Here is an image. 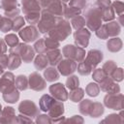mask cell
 Instances as JSON below:
<instances>
[{"instance_id": "1", "label": "cell", "mask_w": 124, "mask_h": 124, "mask_svg": "<svg viewBox=\"0 0 124 124\" xmlns=\"http://www.w3.org/2000/svg\"><path fill=\"white\" fill-rule=\"evenodd\" d=\"M83 17L85 18V25L90 31L95 32L102 25L103 20H102L101 11L95 6L90 7L87 10H85L83 14Z\"/></svg>"}, {"instance_id": "2", "label": "cell", "mask_w": 124, "mask_h": 124, "mask_svg": "<svg viewBox=\"0 0 124 124\" xmlns=\"http://www.w3.org/2000/svg\"><path fill=\"white\" fill-rule=\"evenodd\" d=\"M63 17L62 16H55L49 12H47L46 9H43L41 13V17L38 22V30L42 34H47L54 26L55 24L60 21Z\"/></svg>"}, {"instance_id": "3", "label": "cell", "mask_w": 124, "mask_h": 124, "mask_svg": "<svg viewBox=\"0 0 124 124\" xmlns=\"http://www.w3.org/2000/svg\"><path fill=\"white\" fill-rule=\"evenodd\" d=\"M71 33H72L71 23L67 19H63L62 18L47 33V36L57 40L58 42H61V41H65L70 36Z\"/></svg>"}, {"instance_id": "4", "label": "cell", "mask_w": 124, "mask_h": 124, "mask_svg": "<svg viewBox=\"0 0 124 124\" xmlns=\"http://www.w3.org/2000/svg\"><path fill=\"white\" fill-rule=\"evenodd\" d=\"M9 53L19 55L21 60L24 63H30L35 57L34 48L31 46H29L27 44H24V43H18L16 46H15L13 47H10Z\"/></svg>"}, {"instance_id": "5", "label": "cell", "mask_w": 124, "mask_h": 124, "mask_svg": "<svg viewBox=\"0 0 124 124\" xmlns=\"http://www.w3.org/2000/svg\"><path fill=\"white\" fill-rule=\"evenodd\" d=\"M62 54L65 58L72 59L76 62H81L85 58V50L82 47L74 45H66L62 48Z\"/></svg>"}, {"instance_id": "6", "label": "cell", "mask_w": 124, "mask_h": 124, "mask_svg": "<svg viewBox=\"0 0 124 124\" xmlns=\"http://www.w3.org/2000/svg\"><path fill=\"white\" fill-rule=\"evenodd\" d=\"M0 9L3 10L5 16L9 18H15L20 13L17 0H1Z\"/></svg>"}, {"instance_id": "7", "label": "cell", "mask_w": 124, "mask_h": 124, "mask_svg": "<svg viewBox=\"0 0 124 124\" xmlns=\"http://www.w3.org/2000/svg\"><path fill=\"white\" fill-rule=\"evenodd\" d=\"M64 112H65V109H64L63 102L55 100L51 108L48 109L47 115L51 119V123H58V122L64 121V116H63Z\"/></svg>"}, {"instance_id": "8", "label": "cell", "mask_w": 124, "mask_h": 124, "mask_svg": "<svg viewBox=\"0 0 124 124\" xmlns=\"http://www.w3.org/2000/svg\"><path fill=\"white\" fill-rule=\"evenodd\" d=\"M104 104L110 109L120 110L123 108V95L120 92L116 94L108 93L104 98Z\"/></svg>"}, {"instance_id": "9", "label": "cell", "mask_w": 124, "mask_h": 124, "mask_svg": "<svg viewBox=\"0 0 124 124\" xmlns=\"http://www.w3.org/2000/svg\"><path fill=\"white\" fill-rule=\"evenodd\" d=\"M46 87V80L38 72H33L28 77V88L40 92Z\"/></svg>"}, {"instance_id": "10", "label": "cell", "mask_w": 124, "mask_h": 124, "mask_svg": "<svg viewBox=\"0 0 124 124\" xmlns=\"http://www.w3.org/2000/svg\"><path fill=\"white\" fill-rule=\"evenodd\" d=\"M18 111L21 114H24L30 118L36 117L40 113V108L37 107V105L30 101V100H24L18 105Z\"/></svg>"}, {"instance_id": "11", "label": "cell", "mask_w": 124, "mask_h": 124, "mask_svg": "<svg viewBox=\"0 0 124 124\" xmlns=\"http://www.w3.org/2000/svg\"><path fill=\"white\" fill-rule=\"evenodd\" d=\"M39 35H40V32L38 28H36L34 25L25 26L18 31V36L24 43L35 42L36 40L39 39Z\"/></svg>"}, {"instance_id": "12", "label": "cell", "mask_w": 124, "mask_h": 124, "mask_svg": "<svg viewBox=\"0 0 124 124\" xmlns=\"http://www.w3.org/2000/svg\"><path fill=\"white\" fill-rule=\"evenodd\" d=\"M15 79L16 77L12 72H4L0 78V92L4 94L16 88L15 85Z\"/></svg>"}, {"instance_id": "13", "label": "cell", "mask_w": 124, "mask_h": 124, "mask_svg": "<svg viewBox=\"0 0 124 124\" xmlns=\"http://www.w3.org/2000/svg\"><path fill=\"white\" fill-rule=\"evenodd\" d=\"M50 95L57 101L65 102L68 100V92L66 89V86L60 82L53 83L48 88Z\"/></svg>"}, {"instance_id": "14", "label": "cell", "mask_w": 124, "mask_h": 124, "mask_svg": "<svg viewBox=\"0 0 124 124\" xmlns=\"http://www.w3.org/2000/svg\"><path fill=\"white\" fill-rule=\"evenodd\" d=\"M77 62L66 58V59H62L58 65H57V70L59 72V74H61L64 77H68L72 74H74L77 71Z\"/></svg>"}, {"instance_id": "15", "label": "cell", "mask_w": 124, "mask_h": 124, "mask_svg": "<svg viewBox=\"0 0 124 124\" xmlns=\"http://www.w3.org/2000/svg\"><path fill=\"white\" fill-rule=\"evenodd\" d=\"M90 36H91V33L87 28L83 27L81 29L76 30V32L74 33V40H75L76 46L82 48L88 46Z\"/></svg>"}, {"instance_id": "16", "label": "cell", "mask_w": 124, "mask_h": 124, "mask_svg": "<svg viewBox=\"0 0 124 124\" xmlns=\"http://www.w3.org/2000/svg\"><path fill=\"white\" fill-rule=\"evenodd\" d=\"M104 58V54L102 51L98 50V49H90L86 55H85V58L83 59L93 70L97 67V65L102 62Z\"/></svg>"}, {"instance_id": "17", "label": "cell", "mask_w": 124, "mask_h": 124, "mask_svg": "<svg viewBox=\"0 0 124 124\" xmlns=\"http://www.w3.org/2000/svg\"><path fill=\"white\" fill-rule=\"evenodd\" d=\"M0 123H17V116L16 115V110L14 108L5 107L2 108Z\"/></svg>"}, {"instance_id": "18", "label": "cell", "mask_w": 124, "mask_h": 124, "mask_svg": "<svg viewBox=\"0 0 124 124\" xmlns=\"http://www.w3.org/2000/svg\"><path fill=\"white\" fill-rule=\"evenodd\" d=\"M66 7H67L66 3H64L60 0H55L46 10L47 12H49L50 14H52L53 16H63Z\"/></svg>"}, {"instance_id": "19", "label": "cell", "mask_w": 124, "mask_h": 124, "mask_svg": "<svg viewBox=\"0 0 124 124\" xmlns=\"http://www.w3.org/2000/svg\"><path fill=\"white\" fill-rule=\"evenodd\" d=\"M21 6L24 15L33 12H41L42 10L38 0H21Z\"/></svg>"}, {"instance_id": "20", "label": "cell", "mask_w": 124, "mask_h": 124, "mask_svg": "<svg viewBox=\"0 0 124 124\" xmlns=\"http://www.w3.org/2000/svg\"><path fill=\"white\" fill-rule=\"evenodd\" d=\"M46 58L48 60V64L50 66H57L58 63L62 60V51L59 49V48H55V49H52V50H48L46 52Z\"/></svg>"}, {"instance_id": "21", "label": "cell", "mask_w": 124, "mask_h": 124, "mask_svg": "<svg viewBox=\"0 0 124 124\" xmlns=\"http://www.w3.org/2000/svg\"><path fill=\"white\" fill-rule=\"evenodd\" d=\"M55 102V99L51 96V95H48V94H45L43 95L41 98H40V102H39V107H40V109L42 111H45V112H47L48 109L51 108L52 104Z\"/></svg>"}, {"instance_id": "22", "label": "cell", "mask_w": 124, "mask_h": 124, "mask_svg": "<svg viewBox=\"0 0 124 124\" xmlns=\"http://www.w3.org/2000/svg\"><path fill=\"white\" fill-rule=\"evenodd\" d=\"M44 77H45V79L48 82H53V81H56L59 79V72L58 70L53 67V66H50V67H46L45 70H44Z\"/></svg>"}, {"instance_id": "23", "label": "cell", "mask_w": 124, "mask_h": 124, "mask_svg": "<svg viewBox=\"0 0 124 124\" xmlns=\"http://www.w3.org/2000/svg\"><path fill=\"white\" fill-rule=\"evenodd\" d=\"M106 27L108 34V38L116 37L121 31V25L118 24L117 21H108V23H106Z\"/></svg>"}, {"instance_id": "24", "label": "cell", "mask_w": 124, "mask_h": 124, "mask_svg": "<svg viewBox=\"0 0 124 124\" xmlns=\"http://www.w3.org/2000/svg\"><path fill=\"white\" fill-rule=\"evenodd\" d=\"M107 48L110 52H117L122 48V41L117 37H112L108 39L107 43Z\"/></svg>"}, {"instance_id": "25", "label": "cell", "mask_w": 124, "mask_h": 124, "mask_svg": "<svg viewBox=\"0 0 124 124\" xmlns=\"http://www.w3.org/2000/svg\"><path fill=\"white\" fill-rule=\"evenodd\" d=\"M83 97H84V90L80 87L72 89L68 94V99H70V101H72L73 103H79L83 99Z\"/></svg>"}, {"instance_id": "26", "label": "cell", "mask_w": 124, "mask_h": 124, "mask_svg": "<svg viewBox=\"0 0 124 124\" xmlns=\"http://www.w3.org/2000/svg\"><path fill=\"white\" fill-rule=\"evenodd\" d=\"M48 65V60L46 58V53L45 54H39L38 56H36L35 60H34V66L38 71H42L45 70Z\"/></svg>"}, {"instance_id": "27", "label": "cell", "mask_w": 124, "mask_h": 124, "mask_svg": "<svg viewBox=\"0 0 124 124\" xmlns=\"http://www.w3.org/2000/svg\"><path fill=\"white\" fill-rule=\"evenodd\" d=\"M3 99L6 103H9V104L16 103L19 99V90L17 88H15L14 90H12L8 93H4L3 94Z\"/></svg>"}, {"instance_id": "28", "label": "cell", "mask_w": 124, "mask_h": 124, "mask_svg": "<svg viewBox=\"0 0 124 124\" xmlns=\"http://www.w3.org/2000/svg\"><path fill=\"white\" fill-rule=\"evenodd\" d=\"M15 85L19 91H24L28 88V78L24 75H18L16 77Z\"/></svg>"}, {"instance_id": "29", "label": "cell", "mask_w": 124, "mask_h": 124, "mask_svg": "<svg viewBox=\"0 0 124 124\" xmlns=\"http://www.w3.org/2000/svg\"><path fill=\"white\" fill-rule=\"evenodd\" d=\"M104 110H105L104 106L100 102H93L89 116L92 117V118H97V117L101 116L104 113Z\"/></svg>"}, {"instance_id": "30", "label": "cell", "mask_w": 124, "mask_h": 124, "mask_svg": "<svg viewBox=\"0 0 124 124\" xmlns=\"http://www.w3.org/2000/svg\"><path fill=\"white\" fill-rule=\"evenodd\" d=\"M92 101L89 100V99H84V100H81L79 102V105H78V109H79V112L82 114V115H85V116H89V113H90V110H91V107H92Z\"/></svg>"}, {"instance_id": "31", "label": "cell", "mask_w": 124, "mask_h": 124, "mask_svg": "<svg viewBox=\"0 0 124 124\" xmlns=\"http://www.w3.org/2000/svg\"><path fill=\"white\" fill-rule=\"evenodd\" d=\"M21 58L19 55H16V54H9V59H8V66L7 69L8 70H15L16 68H18L21 64Z\"/></svg>"}, {"instance_id": "32", "label": "cell", "mask_w": 124, "mask_h": 124, "mask_svg": "<svg viewBox=\"0 0 124 124\" xmlns=\"http://www.w3.org/2000/svg\"><path fill=\"white\" fill-rule=\"evenodd\" d=\"M101 14H102V20L103 21L108 22V21L113 20L114 17H115V13H114L113 8H112L111 5L108 6V7H107L103 11H101Z\"/></svg>"}, {"instance_id": "33", "label": "cell", "mask_w": 124, "mask_h": 124, "mask_svg": "<svg viewBox=\"0 0 124 124\" xmlns=\"http://www.w3.org/2000/svg\"><path fill=\"white\" fill-rule=\"evenodd\" d=\"M77 71L80 76H88L92 73L93 69L83 60L81 62H78V65H77Z\"/></svg>"}, {"instance_id": "34", "label": "cell", "mask_w": 124, "mask_h": 124, "mask_svg": "<svg viewBox=\"0 0 124 124\" xmlns=\"http://www.w3.org/2000/svg\"><path fill=\"white\" fill-rule=\"evenodd\" d=\"M13 29V20L7 16H2L0 20V31L3 33H7Z\"/></svg>"}, {"instance_id": "35", "label": "cell", "mask_w": 124, "mask_h": 124, "mask_svg": "<svg viewBox=\"0 0 124 124\" xmlns=\"http://www.w3.org/2000/svg\"><path fill=\"white\" fill-rule=\"evenodd\" d=\"M85 92L90 97H97L100 93V87L99 84L96 82H90L85 87Z\"/></svg>"}, {"instance_id": "36", "label": "cell", "mask_w": 124, "mask_h": 124, "mask_svg": "<svg viewBox=\"0 0 124 124\" xmlns=\"http://www.w3.org/2000/svg\"><path fill=\"white\" fill-rule=\"evenodd\" d=\"M113 84H114V80L109 76H108L101 82H99V87H100V90L108 93V92H109V90L111 89Z\"/></svg>"}, {"instance_id": "37", "label": "cell", "mask_w": 124, "mask_h": 124, "mask_svg": "<svg viewBox=\"0 0 124 124\" xmlns=\"http://www.w3.org/2000/svg\"><path fill=\"white\" fill-rule=\"evenodd\" d=\"M71 26L74 29H76V30H78V29L83 28L85 26V18L82 16H80V15L73 17L71 19Z\"/></svg>"}, {"instance_id": "38", "label": "cell", "mask_w": 124, "mask_h": 124, "mask_svg": "<svg viewBox=\"0 0 124 124\" xmlns=\"http://www.w3.org/2000/svg\"><path fill=\"white\" fill-rule=\"evenodd\" d=\"M41 17V13L40 12H33V13H28L24 16L25 21H27L30 25H34L39 22Z\"/></svg>"}, {"instance_id": "39", "label": "cell", "mask_w": 124, "mask_h": 124, "mask_svg": "<svg viewBox=\"0 0 124 124\" xmlns=\"http://www.w3.org/2000/svg\"><path fill=\"white\" fill-rule=\"evenodd\" d=\"M81 14V10H78L75 7H71V6H67L65 9V13H64V17L66 19H72L73 17L78 16Z\"/></svg>"}, {"instance_id": "40", "label": "cell", "mask_w": 124, "mask_h": 124, "mask_svg": "<svg viewBox=\"0 0 124 124\" xmlns=\"http://www.w3.org/2000/svg\"><path fill=\"white\" fill-rule=\"evenodd\" d=\"M34 50L39 54H45L47 50L45 45V38H39L34 44Z\"/></svg>"}, {"instance_id": "41", "label": "cell", "mask_w": 124, "mask_h": 124, "mask_svg": "<svg viewBox=\"0 0 124 124\" xmlns=\"http://www.w3.org/2000/svg\"><path fill=\"white\" fill-rule=\"evenodd\" d=\"M25 25V19L21 16H17L15 18H13V31L18 32L21 28H23Z\"/></svg>"}, {"instance_id": "42", "label": "cell", "mask_w": 124, "mask_h": 124, "mask_svg": "<svg viewBox=\"0 0 124 124\" xmlns=\"http://www.w3.org/2000/svg\"><path fill=\"white\" fill-rule=\"evenodd\" d=\"M78 85H79V79L77 76H75V75L68 76V78L66 80V88L72 90V89L78 87Z\"/></svg>"}, {"instance_id": "43", "label": "cell", "mask_w": 124, "mask_h": 124, "mask_svg": "<svg viewBox=\"0 0 124 124\" xmlns=\"http://www.w3.org/2000/svg\"><path fill=\"white\" fill-rule=\"evenodd\" d=\"M45 45L46 47V50H52L55 48H58L60 46V42H58L57 40L51 38V37H46L45 38Z\"/></svg>"}, {"instance_id": "44", "label": "cell", "mask_w": 124, "mask_h": 124, "mask_svg": "<svg viewBox=\"0 0 124 124\" xmlns=\"http://www.w3.org/2000/svg\"><path fill=\"white\" fill-rule=\"evenodd\" d=\"M108 76L107 74L104 72V70L102 68H97V69H94L93 70V73H92V78L93 79L96 81V82H101L104 78H106Z\"/></svg>"}, {"instance_id": "45", "label": "cell", "mask_w": 124, "mask_h": 124, "mask_svg": "<svg viewBox=\"0 0 124 124\" xmlns=\"http://www.w3.org/2000/svg\"><path fill=\"white\" fill-rule=\"evenodd\" d=\"M4 40H5L6 44H7V46H9L10 47H13V46H16V45L19 43L18 37H17L16 34H13V33L6 35L5 38H4Z\"/></svg>"}, {"instance_id": "46", "label": "cell", "mask_w": 124, "mask_h": 124, "mask_svg": "<svg viewBox=\"0 0 124 124\" xmlns=\"http://www.w3.org/2000/svg\"><path fill=\"white\" fill-rule=\"evenodd\" d=\"M116 67H117V66H116V64H115V62H114L113 60H108V61H106V62L103 64L102 69H103L104 72L107 74V76H109V77H110L111 73L113 72V70H114Z\"/></svg>"}, {"instance_id": "47", "label": "cell", "mask_w": 124, "mask_h": 124, "mask_svg": "<svg viewBox=\"0 0 124 124\" xmlns=\"http://www.w3.org/2000/svg\"><path fill=\"white\" fill-rule=\"evenodd\" d=\"M96 33V36L101 39V40H107L108 39V31H107V27H106V24H103L99 27L98 30L95 31Z\"/></svg>"}, {"instance_id": "48", "label": "cell", "mask_w": 124, "mask_h": 124, "mask_svg": "<svg viewBox=\"0 0 124 124\" xmlns=\"http://www.w3.org/2000/svg\"><path fill=\"white\" fill-rule=\"evenodd\" d=\"M110 78L114 81H121L123 79V69L122 68H115L110 75Z\"/></svg>"}, {"instance_id": "49", "label": "cell", "mask_w": 124, "mask_h": 124, "mask_svg": "<svg viewBox=\"0 0 124 124\" xmlns=\"http://www.w3.org/2000/svg\"><path fill=\"white\" fill-rule=\"evenodd\" d=\"M111 6L113 8L114 13H116L117 16H120L123 14L124 12V4L122 1H114L113 3H111Z\"/></svg>"}, {"instance_id": "50", "label": "cell", "mask_w": 124, "mask_h": 124, "mask_svg": "<svg viewBox=\"0 0 124 124\" xmlns=\"http://www.w3.org/2000/svg\"><path fill=\"white\" fill-rule=\"evenodd\" d=\"M69 6L75 7L78 10H83L86 6V0H70Z\"/></svg>"}, {"instance_id": "51", "label": "cell", "mask_w": 124, "mask_h": 124, "mask_svg": "<svg viewBox=\"0 0 124 124\" xmlns=\"http://www.w3.org/2000/svg\"><path fill=\"white\" fill-rule=\"evenodd\" d=\"M119 117L122 118L121 115H118L116 113H111V114H108L104 120H102V122H108V123H114V122H123L121 119H118Z\"/></svg>"}, {"instance_id": "52", "label": "cell", "mask_w": 124, "mask_h": 124, "mask_svg": "<svg viewBox=\"0 0 124 124\" xmlns=\"http://www.w3.org/2000/svg\"><path fill=\"white\" fill-rule=\"evenodd\" d=\"M36 122L39 124H41V123L46 124V123H51V119L49 118V116L47 114H40L39 113L36 116Z\"/></svg>"}, {"instance_id": "53", "label": "cell", "mask_w": 124, "mask_h": 124, "mask_svg": "<svg viewBox=\"0 0 124 124\" xmlns=\"http://www.w3.org/2000/svg\"><path fill=\"white\" fill-rule=\"evenodd\" d=\"M63 122H70V123H83L84 120L80 115H74L69 119H64Z\"/></svg>"}, {"instance_id": "54", "label": "cell", "mask_w": 124, "mask_h": 124, "mask_svg": "<svg viewBox=\"0 0 124 124\" xmlns=\"http://www.w3.org/2000/svg\"><path fill=\"white\" fill-rule=\"evenodd\" d=\"M8 59H9V55H8V54H6V53L0 54V65H1L4 69H7V66H8Z\"/></svg>"}, {"instance_id": "55", "label": "cell", "mask_w": 124, "mask_h": 124, "mask_svg": "<svg viewBox=\"0 0 124 124\" xmlns=\"http://www.w3.org/2000/svg\"><path fill=\"white\" fill-rule=\"evenodd\" d=\"M24 123V122H26V123H32L33 122V119L32 118H30V117H28V116H26V115H24V114H19V115H17V123Z\"/></svg>"}, {"instance_id": "56", "label": "cell", "mask_w": 124, "mask_h": 124, "mask_svg": "<svg viewBox=\"0 0 124 124\" xmlns=\"http://www.w3.org/2000/svg\"><path fill=\"white\" fill-rule=\"evenodd\" d=\"M55 0H38L40 6L42 9H46L50 4H52Z\"/></svg>"}, {"instance_id": "57", "label": "cell", "mask_w": 124, "mask_h": 124, "mask_svg": "<svg viewBox=\"0 0 124 124\" xmlns=\"http://www.w3.org/2000/svg\"><path fill=\"white\" fill-rule=\"evenodd\" d=\"M6 51H7V44L4 39L0 38V54L6 53Z\"/></svg>"}, {"instance_id": "58", "label": "cell", "mask_w": 124, "mask_h": 124, "mask_svg": "<svg viewBox=\"0 0 124 124\" xmlns=\"http://www.w3.org/2000/svg\"><path fill=\"white\" fill-rule=\"evenodd\" d=\"M4 70H5V69H4V68H3V67L0 65V76H2V74L4 73Z\"/></svg>"}, {"instance_id": "59", "label": "cell", "mask_w": 124, "mask_h": 124, "mask_svg": "<svg viewBox=\"0 0 124 124\" xmlns=\"http://www.w3.org/2000/svg\"><path fill=\"white\" fill-rule=\"evenodd\" d=\"M1 112H2V106H1V104H0V115H1Z\"/></svg>"}, {"instance_id": "60", "label": "cell", "mask_w": 124, "mask_h": 124, "mask_svg": "<svg viewBox=\"0 0 124 124\" xmlns=\"http://www.w3.org/2000/svg\"><path fill=\"white\" fill-rule=\"evenodd\" d=\"M60 1H62V2H64V3H66L67 1H70V0H60Z\"/></svg>"}, {"instance_id": "61", "label": "cell", "mask_w": 124, "mask_h": 124, "mask_svg": "<svg viewBox=\"0 0 124 124\" xmlns=\"http://www.w3.org/2000/svg\"><path fill=\"white\" fill-rule=\"evenodd\" d=\"M1 18H2V16H0V20H1Z\"/></svg>"}]
</instances>
